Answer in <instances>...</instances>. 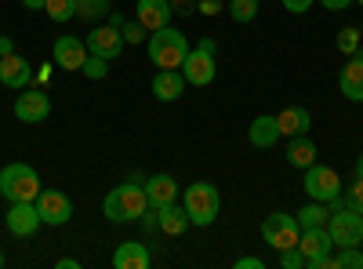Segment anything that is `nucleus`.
Instances as JSON below:
<instances>
[{
	"instance_id": "nucleus-1",
	"label": "nucleus",
	"mask_w": 363,
	"mask_h": 269,
	"mask_svg": "<svg viewBox=\"0 0 363 269\" xmlns=\"http://www.w3.org/2000/svg\"><path fill=\"white\" fill-rule=\"evenodd\" d=\"M145 212H149V197H145L142 178H131V182L109 190L102 200V215L109 222H138Z\"/></svg>"
},
{
	"instance_id": "nucleus-2",
	"label": "nucleus",
	"mask_w": 363,
	"mask_h": 269,
	"mask_svg": "<svg viewBox=\"0 0 363 269\" xmlns=\"http://www.w3.org/2000/svg\"><path fill=\"white\" fill-rule=\"evenodd\" d=\"M145 51H149V62H153L157 70H182V62H186V55L193 48H189L186 37H182V29L164 26V29H157V33H149Z\"/></svg>"
},
{
	"instance_id": "nucleus-3",
	"label": "nucleus",
	"mask_w": 363,
	"mask_h": 269,
	"mask_svg": "<svg viewBox=\"0 0 363 269\" xmlns=\"http://www.w3.org/2000/svg\"><path fill=\"white\" fill-rule=\"evenodd\" d=\"M182 207H186V215H189L193 226H211L218 219V212H222L218 186H211V182L186 186V193H182Z\"/></svg>"
},
{
	"instance_id": "nucleus-4",
	"label": "nucleus",
	"mask_w": 363,
	"mask_h": 269,
	"mask_svg": "<svg viewBox=\"0 0 363 269\" xmlns=\"http://www.w3.org/2000/svg\"><path fill=\"white\" fill-rule=\"evenodd\" d=\"M37 193H40V178H37V171L29 168V164H8L4 171H0V197H4L8 204H15V200H37Z\"/></svg>"
},
{
	"instance_id": "nucleus-5",
	"label": "nucleus",
	"mask_w": 363,
	"mask_h": 269,
	"mask_svg": "<svg viewBox=\"0 0 363 269\" xmlns=\"http://www.w3.org/2000/svg\"><path fill=\"white\" fill-rule=\"evenodd\" d=\"M327 233L335 248H359L363 244V215L349 212V207H335L327 219Z\"/></svg>"
},
{
	"instance_id": "nucleus-6",
	"label": "nucleus",
	"mask_w": 363,
	"mask_h": 269,
	"mask_svg": "<svg viewBox=\"0 0 363 269\" xmlns=\"http://www.w3.org/2000/svg\"><path fill=\"white\" fill-rule=\"evenodd\" d=\"M298 236H301V226L294 215H284V212H272L265 222H262V241L277 251H287V248H298Z\"/></svg>"
},
{
	"instance_id": "nucleus-7",
	"label": "nucleus",
	"mask_w": 363,
	"mask_h": 269,
	"mask_svg": "<svg viewBox=\"0 0 363 269\" xmlns=\"http://www.w3.org/2000/svg\"><path fill=\"white\" fill-rule=\"evenodd\" d=\"M306 193L313 200H323V204H335L342 197V178L335 168L327 164H309L306 168Z\"/></svg>"
},
{
	"instance_id": "nucleus-8",
	"label": "nucleus",
	"mask_w": 363,
	"mask_h": 269,
	"mask_svg": "<svg viewBox=\"0 0 363 269\" xmlns=\"http://www.w3.org/2000/svg\"><path fill=\"white\" fill-rule=\"evenodd\" d=\"M33 204H37V215L44 226H66L73 219V200L62 190H40Z\"/></svg>"
},
{
	"instance_id": "nucleus-9",
	"label": "nucleus",
	"mask_w": 363,
	"mask_h": 269,
	"mask_svg": "<svg viewBox=\"0 0 363 269\" xmlns=\"http://www.w3.org/2000/svg\"><path fill=\"white\" fill-rule=\"evenodd\" d=\"M87 40V51L91 55H99V58H106V62H113V58L124 51V33L113 26V22H106V26H91V33L84 37Z\"/></svg>"
},
{
	"instance_id": "nucleus-10",
	"label": "nucleus",
	"mask_w": 363,
	"mask_h": 269,
	"mask_svg": "<svg viewBox=\"0 0 363 269\" xmlns=\"http://www.w3.org/2000/svg\"><path fill=\"white\" fill-rule=\"evenodd\" d=\"M15 116L22 124H40L51 116V99L40 87H22V95L15 99Z\"/></svg>"
},
{
	"instance_id": "nucleus-11",
	"label": "nucleus",
	"mask_w": 363,
	"mask_h": 269,
	"mask_svg": "<svg viewBox=\"0 0 363 269\" xmlns=\"http://www.w3.org/2000/svg\"><path fill=\"white\" fill-rule=\"evenodd\" d=\"M182 77H186V84H193V87H207L211 80H215V51L196 44L186 55V62H182Z\"/></svg>"
},
{
	"instance_id": "nucleus-12",
	"label": "nucleus",
	"mask_w": 363,
	"mask_h": 269,
	"mask_svg": "<svg viewBox=\"0 0 363 269\" xmlns=\"http://www.w3.org/2000/svg\"><path fill=\"white\" fill-rule=\"evenodd\" d=\"M91 51H87V40L84 37H58L55 40V48H51V62L58 66V70H84V58H87Z\"/></svg>"
},
{
	"instance_id": "nucleus-13",
	"label": "nucleus",
	"mask_w": 363,
	"mask_h": 269,
	"mask_svg": "<svg viewBox=\"0 0 363 269\" xmlns=\"http://www.w3.org/2000/svg\"><path fill=\"white\" fill-rule=\"evenodd\" d=\"M8 233L11 236H33L44 222H40V215H37V204L33 200H15V204H8Z\"/></svg>"
},
{
	"instance_id": "nucleus-14",
	"label": "nucleus",
	"mask_w": 363,
	"mask_h": 269,
	"mask_svg": "<svg viewBox=\"0 0 363 269\" xmlns=\"http://www.w3.org/2000/svg\"><path fill=\"white\" fill-rule=\"evenodd\" d=\"M29 80H33V66H29V58H22L18 51L0 55V84L22 92V87H29Z\"/></svg>"
},
{
	"instance_id": "nucleus-15",
	"label": "nucleus",
	"mask_w": 363,
	"mask_h": 269,
	"mask_svg": "<svg viewBox=\"0 0 363 269\" xmlns=\"http://www.w3.org/2000/svg\"><path fill=\"white\" fill-rule=\"evenodd\" d=\"M171 15H174L171 0H138V4H135V18L149 29V33H157V29L171 26Z\"/></svg>"
},
{
	"instance_id": "nucleus-16",
	"label": "nucleus",
	"mask_w": 363,
	"mask_h": 269,
	"mask_svg": "<svg viewBox=\"0 0 363 269\" xmlns=\"http://www.w3.org/2000/svg\"><path fill=\"white\" fill-rule=\"evenodd\" d=\"M113 265L116 269H149L153 265V251H149L142 241H124L113 251Z\"/></svg>"
},
{
	"instance_id": "nucleus-17",
	"label": "nucleus",
	"mask_w": 363,
	"mask_h": 269,
	"mask_svg": "<svg viewBox=\"0 0 363 269\" xmlns=\"http://www.w3.org/2000/svg\"><path fill=\"white\" fill-rule=\"evenodd\" d=\"M284 135H280V124H277V116H255L251 121V128H247V142L255 146V149H272Z\"/></svg>"
},
{
	"instance_id": "nucleus-18",
	"label": "nucleus",
	"mask_w": 363,
	"mask_h": 269,
	"mask_svg": "<svg viewBox=\"0 0 363 269\" xmlns=\"http://www.w3.org/2000/svg\"><path fill=\"white\" fill-rule=\"evenodd\" d=\"M277 124H280V135L284 138H294V135H309L313 116H309L306 106H287V109L277 113Z\"/></svg>"
},
{
	"instance_id": "nucleus-19",
	"label": "nucleus",
	"mask_w": 363,
	"mask_h": 269,
	"mask_svg": "<svg viewBox=\"0 0 363 269\" xmlns=\"http://www.w3.org/2000/svg\"><path fill=\"white\" fill-rule=\"evenodd\" d=\"M330 248H335V241H330L327 226H313V229H301V236H298V251L306 255V262H309V258H320V255H327Z\"/></svg>"
},
{
	"instance_id": "nucleus-20",
	"label": "nucleus",
	"mask_w": 363,
	"mask_h": 269,
	"mask_svg": "<svg viewBox=\"0 0 363 269\" xmlns=\"http://www.w3.org/2000/svg\"><path fill=\"white\" fill-rule=\"evenodd\" d=\"M145 197H149V207H164V204H174L178 200V182L171 175H153L145 178Z\"/></svg>"
},
{
	"instance_id": "nucleus-21",
	"label": "nucleus",
	"mask_w": 363,
	"mask_h": 269,
	"mask_svg": "<svg viewBox=\"0 0 363 269\" xmlns=\"http://www.w3.org/2000/svg\"><path fill=\"white\" fill-rule=\"evenodd\" d=\"M338 87H342V95H345L349 102H363V62H359L356 55L342 66V73H338Z\"/></svg>"
},
{
	"instance_id": "nucleus-22",
	"label": "nucleus",
	"mask_w": 363,
	"mask_h": 269,
	"mask_svg": "<svg viewBox=\"0 0 363 269\" xmlns=\"http://www.w3.org/2000/svg\"><path fill=\"white\" fill-rule=\"evenodd\" d=\"M182 92H186V77H182V70H160L153 77V95L160 102H174V99H182Z\"/></svg>"
},
{
	"instance_id": "nucleus-23",
	"label": "nucleus",
	"mask_w": 363,
	"mask_h": 269,
	"mask_svg": "<svg viewBox=\"0 0 363 269\" xmlns=\"http://www.w3.org/2000/svg\"><path fill=\"white\" fill-rule=\"evenodd\" d=\"M287 164L298 168V171H306L309 164H316V142L309 135H294L287 142Z\"/></svg>"
},
{
	"instance_id": "nucleus-24",
	"label": "nucleus",
	"mask_w": 363,
	"mask_h": 269,
	"mask_svg": "<svg viewBox=\"0 0 363 269\" xmlns=\"http://www.w3.org/2000/svg\"><path fill=\"white\" fill-rule=\"evenodd\" d=\"M157 219H160V233H167V236H182V233L193 226L189 215H186V207H178V204L157 207Z\"/></svg>"
},
{
	"instance_id": "nucleus-25",
	"label": "nucleus",
	"mask_w": 363,
	"mask_h": 269,
	"mask_svg": "<svg viewBox=\"0 0 363 269\" xmlns=\"http://www.w3.org/2000/svg\"><path fill=\"white\" fill-rule=\"evenodd\" d=\"M327 219H330V212H327V204H323V200H313V204H306V207L298 212V226H301V229L327 226Z\"/></svg>"
},
{
	"instance_id": "nucleus-26",
	"label": "nucleus",
	"mask_w": 363,
	"mask_h": 269,
	"mask_svg": "<svg viewBox=\"0 0 363 269\" xmlns=\"http://www.w3.org/2000/svg\"><path fill=\"white\" fill-rule=\"evenodd\" d=\"M109 8H113L109 0H77V18L95 26L99 18H109Z\"/></svg>"
},
{
	"instance_id": "nucleus-27",
	"label": "nucleus",
	"mask_w": 363,
	"mask_h": 269,
	"mask_svg": "<svg viewBox=\"0 0 363 269\" xmlns=\"http://www.w3.org/2000/svg\"><path fill=\"white\" fill-rule=\"evenodd\" d=\"M229 15H233V22H240V26L255 22V18H258V0H229Z\"/></svg>"
},
{
	"instance_id": "nucleus-28",
	"label": "nucleus",
	"mask_w": 363,
	"mask_h": 269,
	"mask_svg": "<svg viewBox=\"0 0 363 269\" xmlns=\"http://www.w3.org/2000/svg\"><path fill=\"white\" fill-rule=\"evenodd\" d=\"M44 11L51 15V22H69L77 18V0H48Z\"/></svg>"
},
{
	"instance_id": "nucleus-29",
	"label": "nucleus",
	"mask_w": 363,
	"mask_h": 269,
	"mask_svg": "<svg viewBox=\"0 0 363 269\" xmlns=\"http://www.w3.org/2000/svg\"><path fill=\"white\" fill-rule=\"evenodd\" d=\"M342 207H349V212L363 215V178H352V186L342 190Z\"/></svg>"
},
{
	"instance_id": "nucleus-30",
	"label": "nucleus",
	"mask_w": 363,
	"mask_h": 269,
	"mask_svg": "<svg viewBox=\"0 0 363 269\" xmlns=\"http://www.w3.org/2000/svg\"><path fill=\"white\" fill-rule=\"evenodd\" d=\"M80 73H84L87 80H106V77H109V62H106V58H99V55H87Z\"/></svg>"
},
{
	"instance_id": "nucleus-31",
	"label": "nucleus",
	"mask_w": 363,
	"mask_h": 269,
	"mask_svg": "<svg viewBox=\"0 0 363 269\" xmlns=\"http://www.w3.org/2000/svg\"><path fill=\"white\" fill-rule=\"evenodd\" d=\"M338 51L349 55V58L359 51V26H345L342 29V33H338Z\"/></svg>"
},
{
	"instance_id": "nucleus-32",
	"label": "nucleus",
	"mask_w": 363,
	"mask_h": 269,
	"mask_svg": "<svg viewBox=\"0 0 363 269\" xmlns=\"http://www.w3.org/2000/svg\"><path fill=\"white\" fill-rule=\"evenodd\" d=\"M120 33H124V44H145L149 40V29L135 18V22H124L120 26Z\"/></svg>"
},
{
	"instance_id": "nucleus-33",
	"label": "nucleus",
	"mask_w": 363,
	"mask_h": 269,
	"mask_svg": "<svg viewBox=\"0 0 363 269\" xmlns=\"http://www.w3.org/2000/svg\"><path fill=\"white\" fill-rule=\"evenodd\" d=\"M335 269H363V251L359 248H342V255L335 258Z\"/></svg>"
},
{
	"instance_id": "nucleus-34",
	"label": "nucleus",
	"mask_w": 363,
	"mask_h": 269,
	"mask_svg": "<svg viewBox=\"0 0 363 269\" xmlns=\"http://www.w3.org/2000/svg\"><path fill=\"white\" fill-rule=\"evenodd\" d=\"M280 265L284 269H306V255L298 248H287V251H280Z\"/></svg>"
},
{
	"instance_id": "nucleus-35",
	"label": "nucleus",
	"mask_w": 363,
	"mask_h": 269,
	"mask_svg": "<svg viewBox=\"0 0 363 269\" xmlns=\"http://www.w3.org/2000/svg\"><path fill=\"white\" fill-rule=\"evenodd\" d=\"M142 226H145V233H160V219H157V207H149V212L138 219Z\"/></svg>"
},
{
	"instance_id": "nucleus-36",
	"label": "nucleus",
	"mask_w": 363,
	"mask_h": 269,
	"mask_svg": "<svg viewBox=\"0 0 363 269\" xmlns=\"http://www.w3.org/2000/svg\"><path fill=\"white\" fill-rule=\"evenodd\" d=\"M309 8H313V0H284V11H291V15H301Z\"/></svg>"
},
{
	"instance_id": "nucleus-37",
	"label": "nucleus",
	"mask_w": 363,
	"mask_h": 269,
	"mask_svg": "<svg viewBox=\"0 0 363 269\" xmlns=\"http://www.w3.org/2000/svg\"><path fill=\"white\" fill-rule=\"evenodd\" d=\"M236 269H265V262L255 258V255H240V258H236Z\"/></svg>"
},
{
	"instance_id": "nucleus-38",
	"label": "nucleus",
	"mask_w": 363,
	"mask_h": 269,
	"mask_svg": "<svg viewBox=\"0 0 363 269\" xmlns=\"http://www.w3.org/2000/svg\"><path fill=\"white\" fill-rule=\"evenodd\" d=\"M196 11H200V15H218V11H222V0H200Z\"/></svg>"
},
{
	"instance_id": "nucleus-39",
	"label": "nucleus",
	"mask_w": 363,
	"mask_h": 269,
	"mask_svg": "<svg viewBox=\"0 0 363 269\" xmlns=\"http://www.w3.org/2000/svg\"><path fill=\"white\" fill-rule=\"evenodd\" d=\"M171 8H174V15H193V0H171Z\"/></svg>"
},
{
	"instance_id": "nucleus-40",
	"label": "nucleus",
	"mask_w": 363,
	"mask_h": 269,
	"mask_svg": "<svg viewBox=\"0 0 363 269\" xmlns=\"http://www.w3.org/2000/svg\"><path fill=\"white\" fill-rule=\"evenodd\" d=\"M320 4H323L327 11H345V8L352 4V0H320Z\"/></svg>"
},
{
	"instance_id": "nucleus-41",
	"label": "nucleus",
	"mask_w": 363,
	"mask_h": 269,
	"mask_svg": "<svg viewBox=\"0 0 363 269\" xmlns=\"http://www.w3.org/2000/svg\"><path fill=\"white\" fill-rule=\"evenodd\" d=\"M55 265H58V269H80V258H58Z\"/></svg>"
},
{
	"instance_id": "nucleus-42",
	"label": "nucleus",
	"mask_w": 363,
	"mask_h": 269,
	"mask_svg": "<svg viewBox=\"0 0 363 269\" xmlns=\"http://www.w3.org/2000/svg\"><path fill=\"white\" fill-rule=\"evenodd\" d=\"M15 51V40L11 37H0V55H11Z\"/></svg>"
},
{
	"instance_id": "nucleus-43",
	"label": "nucleus",
	"mask_w": 363,
	"mask_h": 269,
	"mask_svg": "<svg viewBox=\"0 0 363 269\" xmlns=\"http://www.w3.org/2000/svg\"><path fill=\"white\" fill-rule=\"evenodd\" d=\"M22 4H26L29 11H44V4H48V0H22Z\"/></svg>"
},
{
	"instance_id": "nucleus-44",
	"label": "nucleus",
	"mask_w": 363,
	"mask_h": 269,
	"mask_svg": "<svg viewBox=\"0 0 363 269\" xmlns=\"http://www.w3.org/2000/svg\"><path fill=\"white\" fill-rule=\"evenodd\" d=\"M356 178H363V153L356 157Z\"/></svg>"
},
{
	"instance_id": "nucleus-45",
	"label": "nucleus",
	"mask_w": 363,
	"mask_h": 269,
	"mask_svg": "<svg viewBox=\"0 0 363 269\" xmlns=\"http://www.w3.org/2000/svg\"><path fill=\"white\" fill-rule=\"evenodd\" d=\"M356 58H359V62H363V44H359V51H356Z\"/></svg>"
},
{
	"instance_id": "nucleus-46",
	"label": "nucleus",
	"mask_w": 363,
	"mask_h": 269,
	"mask_svg": "<svg viewBox=\"0 0 363 269\" xmlns=\"http://www.w3.org/2000/svg\"><path fill=\"white\" fill-rule=\"evenodd\" d=\"M0 269H4V251H0Z\"/></svg>"
},
{
	"instance_id": "nucleus-47",
	"label": "nucleus",
	"mask_w": 363,
	"mask_h": 269,
	"mask_svg": "<svg viewBox=\"0 0 363 269\" xmlns=\"http://www.w3.org/2000/svg\"><path fill=\"white\" fill-rule=\"evenodd\" d=\"M356 4H359V8H363V0H356Z\"/></svg>"
}]
</instances>
